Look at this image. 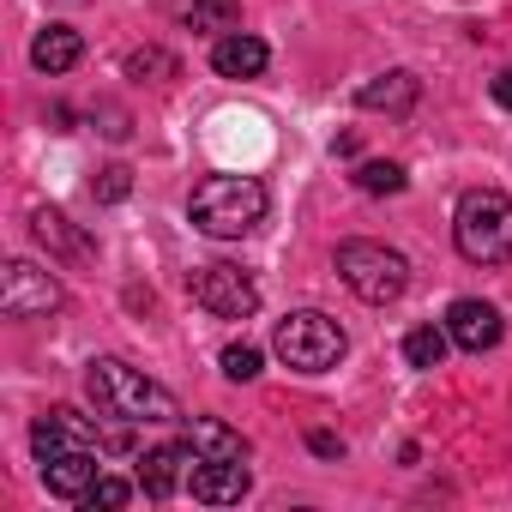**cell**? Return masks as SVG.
Wrapping results in <instances>:
<instances>
[{
  "label": "cell",
  "mask_w": 512,
  "mask_h": 512,
  "mask_svg": "<svg viewBox=\"0 0 512 512\" xmlns=\"http://www.w3.org/2000/svg\"><path fill=\"white\" fill-rule=\"evenodd\" d=\"M452 241L470 266L512 260V199L500 187H470L452 211Z\"/></svg>",
  "instance_id": "3"
},
{
  "label": "cell",
  "mask_w": 512,
  "mask_h": 512,
  "mask_svg": "<svg viewBox=\"0 0 512 512\" xmlns=\"http://www.w3.org/2000/svg\"><path fill=\"white\" fill-rule=\"evenodd\" d=\"M97 446H67V452H43V482H49V494H61V500H85L91 488H97Z\"/></svg>",
  "instance_id": "10"
},
{
  "label": "cell",
  "mask_w": 512,
  "mask_h": 512,
  "mask_svg": "<svg viewBox=\"0 0 512 512\" xmlns=\"http://www.w3.org/2000/svg\"><path fill=\"white\" fill-rule=\"evenodd\" d=\"M260 362H266L260 344H229V350H223V374H229V380H260Z\"/></svg>",
  "instance_id": "23"
},
{
  "label": "cell",
  "mask_w": 512,
  "mask_h": 512,
  "mask_svg": "<svg viewBox=\"0 0 512 512\" xmlns=\"http://www.w3.org/2000/svg\"><path fill=\"white\" fill-rule=\"evenodd\" d=\"M266 61H272V49H266L260 37H247V31H229V37H217V49H211V67H217L223 79H260Z\"/></svg>",
  "instance_id": "13"
},
{
  "label": "cell",
  "mask_w": 512,
  "mask_h": 512,
  "mask_svg": "<svg viewBox=\"0 0 512 512\" xmlns=\"http://www.w3.org/2000/svg\"><path fill=\"white\" fill-rule=\"evenodd\" d=\"M446 344H452V332H446V326H416V332L404 338V362H410V368H440Z\"/></svg>",
  "instance_id": "19"
},
{
  "label": "cell",
  "mask_w": 512,
  "mask_h": 512,
  "mask_svg": "<svg viewBox=\"0 0 512 512\" xmlns=\"http://www.w3.org/2000/svg\"><path fill=\"white\" fill-rule=\"evenodd\" d=\"M31 446H37V458L43 452H67V446H97V428L73 404H55V410H43L31 422Z\"/></svg>",
  "instance_id": "11"
},
{
  "label": "cell",
  "mask_w": 512,
  "mask_h": 512,
  "mask_svg": "<svg viewBox=\"0 0 512 512\" xmlns=\"http://www.w3.org/2000/svg\"><path fill=\"white\" fill-rule=\"evenodd\" d=\"M181 73V61L169 55V49H139V55H127V79H175Z\"/></svg>",
  "instance_id": "20"
},
{
  "label": "cell",
  "mask_w": 512,
  "mask_h": 512,
  "mask_svg": "<svg viewBox=\"0 0 512 512\" xmlns=\"http://www.w3.org/2000/svg\"><path fill=\"white\" fill-rule=\"evenodd\" d=\"M488 91H494V103H500V109H512V67H506V73H494V85H488Z\"/></svg>",
  "instance_id": "26"
},
{
  "label": "cell",
  "mask_w": 512,
  "mask_h": 512,
  "mask_svg": "<svg viewBox=\"0 0 512 512\" xmlns=\"http://www.w3.org/2000/svg\"><path fill=\"white\" fill-rule=\"evenodd\" d=\"M356 187H362V193H404L410 175H404L398 163H362V169H356Z\"/></svg>",
  "instance_id": "21"
},
{
  "label": "cell",
  "mask_w": 512,
  "mask_h": 512,
  "mask_svg": "<svg viewBox=\"0 0 512 512\" xmlns=\"http://www.w3.org/2000/svg\"><path fill=\"white\" fill-rule=\"evenodd\" d=\"M308 446H314L320 458H344V440H338V434H326V428H314V434H308Z\"/></svg>",
  "instance_id": "25"
},
{
  "label": "cell",
  "mask_w": 512,
  "mask_h": 512,
  "mask_svg": "<svg viewBox=\"0 0 512 512\" xmlns=\"http://www.w3.org/2000/svg\"><path fill=\"white\" fill-rule=\"evenodd\" d=\"M85 392H91V404H97L103 416H115V422H181L175 392L157 386V380H145L139 368H127V362H115V356H97V362H91Z\"/></svg>",
  "instance_id": "1"
},
{
  "label": "cell",
  "mask_w": 512,
  "mask_h": 512,
  "mask_svg": "<svg viewBox=\"0 0 512 512\" xmlns=\"http://www.w3.org/2000/svg\"><path fill=\"white\" fill-rule=\"evenodd\" d=\"M193 446L181 440V446H151L145 458H139V488L151 494V500H169L181 482H187V470H193Z\"/></svg>",
  "instance_id": "12"
},
{
  "label": "cell",
  "mask_w": 512,
  "mask_h": 512,
  "mask_svg": "<svg viewBox=\"0 0 512 512\" xmlns=\"http://www.w3.org/2000/svg\"><path fill=\"white\" fill-rule=\"evenodd\" d=\"M416 97H422V85H416V73H404V67H392V73L356 85V103H362V109H386V115H410Z\"/></svg>",
  "instance_id": "14"
},
{
  "label": "cell",
  "mask_w": 512,
  "mask_h": 512,
  "mask_svg": "<svg viewBox=\"0 0 512 512\" xmlns=\"http://www.w3.org/2000/svg\"><path fill=\"white\" fill-rule=\"evenodd\" d=\"M187 446L199 458H247V440L229 428V422H211V416H193L187 422Z\"/></svg>",
  "instance_id": "17"
},
{
  "label": "cell",
  "mask_w": 512,
  "mask_h": 512,
  "mask_svg": "<svg viewBox=\"0 0 512 512\" xmlns=\"http://www.w3.org/2000/svg\"><path fill=\"white\" fill-rule=\"evenodd\" d=\"M187 488H193V500H205V506H235V500L253 488V476H247V458H193Z\"/></svg>",
  "instance_id": "8"
},
{
  "label": "cell",
  "mask_w": 512,
  "mask_h": 512,
  "mask_svg": "<svg viewBox=\"0 0 512 512\" xmlns=\"http://www.w3.org/2000/svg\"><path fill=\"white\" fill-rule=\"evenodd\" d=\"M235 25H241V0H193V7H187V31L229 37Z\"/></svg>",
  "instance_id": "18"
},
{
  "label": "cell",
  "mask_w": 512,
  "mask_h": 512,
  "mask_svg": "<svg viewBox=\"0 0 512 512\" xmlns=\"http://www.w3.org/2000/svg\"><path fill=\"white\" fill-rule=\"evenodd\" d=\"M61 302H67V290L43 266H31V260H13L7 278H0V314H7V320H43Z\"/></svg>",
  "instance_id": "7"
},
{
  "label": "cell",
  "mask_w": 512,
  "mask_h": 512,
  "mask_svg": "<svg viewBox=\"0 0 512 512\" xmlns=\"http://www.w3.org/2000/svg\"><path fill=\"white\" fill-rule=\"evenodd\" d=\"M91 193H97V205H121V199L133 193V169H127V163H109V169L91 181Z\"/></svg>",
  "instance_id": "22"
},
{
  "label": "cell",
  "mask_w": 512,
  "mask_h": 512,
  "mask_svg": "<svg viewBox=\"0 0 512 512\" xmlns=\"http://www.w3.org/2000/svg\"><path fill=\"white\" fill-rule=\"evenodd\" d=\"M187 290H193V302H199L205 314H217V320H253V314H260V290H253V278H247L241 266H223V260L193 266Z\"/></svg>",
  "instance_id": "6"
},
{
  "label": "cell",
  "mask_w": 512,
  "mask_h": 512,
  "mask_svg": "<svg viewBox=\"0 0 512 512\" xmlns=\"http://www.w3.org/2000/svg\"><path fill=\"white\" fill-rule=\"evenodd\" d=\"M133 500V482H121V476H97V488L79 500V506H127Z\"/></svg>",
  "instance_id": "24"
},
{
  "label": "cell",
  "mask_w": 512,
  "mask_h": 512,
  "mask_svg": "<svg viewBox=\"0 0 512 512\" xmlns=\"http://www.w3.org/2000/svg\"><path fill=\"white\" fill-rule=\"evenodd\" d=\"M338 278L350 284V296H362L368 308H386L410 290V260L386 241H338Z\"/></svg>",
  "instance_id": "4"
},
{
  "label": "cell",
  "mask_w": 512,
  "mask_h": 512,
  "mask_svg": "<svg viewBox=\"0 0 512 512\" xmlns=\"http://www.w3.org/2000/svg\"><path fill=\"white\" fill-rule=\"evenodd\" d=\"M266 187L253 181V175H205L193 187V229L217 235V241H235V235H253L266 223Z\"/></svg>",
  "instance_id": "2"
},
{
  "label": "cell",
  "mask_w": 512,
  "mask_h": 512,
  "mask_svg": "<svg viewBox=\"0 0 512 512\" xmlns=\"http://www.w3.org/2000/svg\"><path fill=\"white\" fill-rule=\"evenodd\" d=\"M31 229H37V241H43L49 253H61V260H91V241H85L55 205H37V211H31Z\"/></svg>",
  "instance_id": "16"
},
{
  "label": "cell",
  "mask_w": 512,
  "mask_h": 512,
  "mask_svg": "<svg viewBox=\"0 0 512 512\" xmlns=\"http://www.w3.org/2000/svg\"><path fill=\"white\" fill-rule=\"evenodd\" d=\"M272 350H278V362H284V368H296V374H326V368H338V362H344L350 338H344V326H338V320H326V314L302 308V314L278 320Z\"/></svg>",
  "instance_id": "5"
},
{
  "label": "cell",
  "mask_w": 512,
  "mask_h": 512,
  "mask_svg": "<svg viewBox=\"0 0 512 512\" xmlns=\"http://www.w3.org/2000/svg\"><path fill=\"white\" fill-rule=\"evenodd\" d=\"M79 55H85V37L73 31V25H49V31H37V43H31V67L37 73H73L79 67Z\"/></svg>",
  "instance_id": "15"
},
{
  "label": "cell",
  "mask_w": 512,
  "mask_h": 512,
  "mask_svg": "<svg viewBox=\"0 0 512 512\" xmlns=\"http://www.w3.org/2000/svg\"><path fill=\"white\" fill-rule=\"evenodd\" d=\"M446 332H452V344L458 350H470V356H482V350H494L500 344V308L494 302H476V296H458L452 308H446Z\"/></svg>",
  "instance_id": "9"
}]
</instances>
